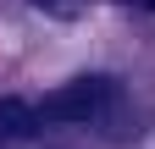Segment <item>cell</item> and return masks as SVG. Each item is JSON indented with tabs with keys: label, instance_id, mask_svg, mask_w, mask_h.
<instances>
[{
	"label": "cell",
	"instance_id": "obj_1",
	"mask_svg": "<svg viewBox=\"0 0 155 149\" xmlns=\"http://www.w3.org/2000/svg\"><path fill=\"white\" fill-rule=\"evenodd\" d=\"M105 105H111V78L89 72V78H72V83H61V88H55V94L39 105V122H55V127L94 122Z\"/></svg>",
	"mask_w": 155,
	"mask_h": 149
},
{
	"label": "cell",
	"instance_id": "obj_2",
	"mask_svg": "<svg viewBox=\"0 0 155 149\" xmlns=\"http://www.w3.org/2000/svg\"><path fill=\"white\" fill-rule=\"evenodd\" d=\"M39 133V110L22 100H0V149L6 144H28Z\"/></svg>",
	"mask_w": 155,
	"mask_h": 149
},
{
	"label": "cell",
	"instance_id": "obj_3",
	"mask_svg": "<svg viewBox=\"0 0 155 149\" xmlns=\"http://www.w3.org/2000/svg\"><path fill=\"white\" fill-rule=\"evenodd\" d=\"M39 11H55V17H78L83 11V0H33Z\"/></svg>",
	"mask_w": 155,
	"mask_h": 149
},
{
	"label": "cell",
	"instance_id": "obj_4",
	"mask_svg": "<svg viewBox=\"0 0 155 149\" xmlns=\"http://www.w3.org/2000/svg\"><path fill=\"white\" fill-rule=\"evenodd\" d=\"M127 6H150V11H155V0H127Z\"/></svg>",
	"mask_w": 155,
	"mask_h": 149
}]
</instances>
